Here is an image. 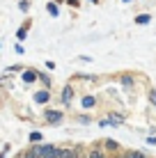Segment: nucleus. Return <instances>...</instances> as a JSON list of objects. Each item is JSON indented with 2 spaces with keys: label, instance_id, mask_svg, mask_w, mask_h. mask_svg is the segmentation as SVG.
Returning a JSON list of instances; mask_svg holds the SVG:
<instances>
[{
  "label": "nucleus",
  "instance_id": "f257e3e1",
  "mask_svg": "<svg viewBox=\"0 0 156 158\" xmlns=\"http://www.w3.org/2000/svg\"><path fill=\"white\" fill-rule=\"evenodd\" d=\"M106 122L110 128H122L126 124V112L124 110H108L106 112Z\"/></svg>",
  "mask_w": 156,
  "mask_h": 158
},
{
  "label": "nucleus",
  "instance_id": "f03ea898",
  "mask_svg": "<svg viewBox=\"0 0 156 158\" xmlns=\"http://www.w3.org/2000/svg\"><path fill=\"white\" fill-rule=\"evenodd\" d=\"M44 122L51 124V126L62 124V122H64V110H57V108H46V110H44Z\"/></svg>",
  "mask_w": 156,
  "mask_h": 158
},
{
  "label": "nucleus",
  "instance_id": "7ed1b4c3",
  "mask_svg": "<svg viewBox=\"0 0 156 158\" xmlns=\"http://www.w3.org/2000/svg\"><path fill=\"white\" fill-rule=\"evenodd\" d=\"M101 144H103V151L108 154L110 158H117V156H122V144L117 142V140H112V138H106V140H101Z\"/></svg>",
  "mask_w": 156,
  "mask_h": 158
},
{
  "label": "nucleus",
  "instance_id": "20e7f679",
  "mask_svg": "<svg viewBox=\"0 0 156 158\" xmlns=\"http://www.w3.org/2000/svg\"><path fill=\"white\" fill-rule=\"evenodd\" d=\"M74 99H76V87H74L71 83H67L62 87V94H60V101H62V106L64 108H71V103Z\"/></svg>",
  "mask_w": 156,
  "mask_h": 158
},
{
  "label": "nucleus",
  "instance_id": "39448f33",
  "mask_svg": "<svg viewBox=\"0 0 156 158\" xmlns=\"http://www.w3.org/2000/svg\"><path fill=\"white\" fill-rule=\"evenodd\" d=\"M117 83L122 85L124 92H133V89H136V76H133V73H120V76H117Z\"/></svg>",
  "mask_w": 156,
  "mask_h": 158
},
{
  "label": "nucleus",
  "instance_id": "423d86ee",
  "mask_svg": "<svg viewBox=\"0 0 156 158\" xmlns=\"http://www.w3.org/2000/svg\"><path fill=\"white\" fill-rule=\"evenodd\" d=\"M96 103H99V99H96L94 94H83V96H80V110L90 112V110L96 108Z\"/></svg>",
  "mask_w": 156,
  "mask_h": 158
},
{
  "label": "nucleus",
  "instance_id": "0eeeda50",
  "mask_svg": "<svg viewBox=\"0 0 156 158\" xmlns=\"http://www.w3.org/2000/svg\"><path fill=\"white\" fill-rule=\"evenodd\" d=\"M53 99V94H51V89H44V87H41V89H37L35 94H32V101L35 103H39V106H46L48 101Z\"/></svg>",
  "mask_w": 156,
  "mask_h": 158
},
{
  "label": "nucleus",
  "instance_id": "6e6552de",
  "mask_svg": "<svg viewBox=\"0 0 156 158\" xmlns=\"http://www.w3.org/2000/svg\"><path fill=\"white\" fill-rule=\"evenodd\" d=\"M85 158H110L108 154L103 151V144H94V147H90L87 151H85Z\"/></svg>",
  "mask_w": 156,
  "mask_h": 158
},
{
  "label": "nucleus",
  "instance_id": "1a4fd4ad",
  "mask_svg": "<svg viewBox=\"0 0 156 158\" xmlns=\"http://www.w3.org/2000/svg\"><path fill=\"white\" fill-rule=\"evenodd\" d=\"M21 80H23L25 85H32L39 80V71L37 69H23V73H21Z\"/></svg>",
  "mask_w": 156,
  "mask_h": 158
},
{
  "label": "nucleus",
  "instance_id": "9d476101",
  "mask_svg": "<svg viewBox=\"0 0 156 158\" xmlns=\"http://www.w3.org/2000/svg\"><path fill=\"white\" fill-rule=\"evenodd\" d=\"M120 158H152V156H149L147 151H142V149H124Z\"/></svg>",
  "mask_w": 156,
  "mask_h": 158
},
{
  "label": "nucleus",
  "instance_id": "9b49d317",
  "mask_svg": "<svg viewBox=\"0 0 156 158\" xmlns=\"http://www.w3.org/2000/svg\"><path fill=\"white\" fill-rule=\"evenodd\" d=\"M133 23H136V25H149V23H152V16H149L147 12H140V14H136Z\"/></svg>",
  "mask_w": 156,
  "mask_h": 158
},
{
  "label": "nucleus",
  "instance_id": "f8f14e48",
  "mask_svg": "<svg viewBox=\"0 0 156 158\" xmlns=\"http://www.w3.org/2000/svg\"><path fill=\"white\" fill-rule=\"evenodd\" d=\"M28 30H30V21H25V23L16 30V39H19V41H25V39H28Z\"/></svg>",
  "mask_w": 156,
  "mask_h": 158
},
{
  "label": "nucleus",
  "instance_id": "ddd939ff",
  "mask_svg": "<svg viewBox=\"0 0 156 158\" xmlns=\"http://www.w3.org/2000/svg\"><path fill=\"white\" fill-rule=\"evenodd\" d=\"M46 12L51 14L53 19H57V16H60V7H57L55 0H48V2H46Z\"/></svg>",
  "mask_w": 156,
  "mask_h": 158
},
{
  "label": "nucleus",
  "instance_id": "4468645a",
  "mask_svg": "<svg viewBox=\"0 0 156 158\" xmlns=\"http://www.w3.org/2000/svg\"><path fill=\"white\" fill-rule=\"evenodd\" d=\"M39 83L44 85V89H51V87H53V78L46 71H39Z\"/></svg>",
  "mask_w": 156,
  "mask_h": 158
},
{
  "label": "nucleus",
  "instance_id": "2eb2a0df",
  "mask_svg": "<svg viewBox=\"0 0 156 158\" xmlns=\"http://www.w3.org/2000/svg\"><path fill=\"white\" fill-rule=\"evenodd\" d=\"M74 122L83 124V126H90V124H92V115H90V112H83V115H76V117H74Z\"/></svg>",
  "mask_w": 156,
  "mask_h": 158
},
{
  "label": "nucleus",
  "instance_id": "dca6fc26",
  "mask_svg": "<svg viewBox=\"0 0 156 158\" xmlns=\"http://www.w3.org/2000/svg\"><path fill=\"white\" fill-rule=\"evenodd\" d=\"M28 140H30V144H41V140H44V135H41L39 131H32V133L28 135Z\"/></svg>",
  "mask_w": 156,
  "mask_h": 158
},
{
  "label": "nucleus",
  "instance_id": "f3484780",
  "mask_svg": "<svg viewBox=\"0 0 156 158\" xmlns=\"http://www.w3.org/2000/svg\"><path fill=\"white\" fill-rule=\"evenodd\" d=\"M19 158H39V156H37V147H35V144H32V147H28V149H25V151H23V154H21Z\"/></svg>",
  "mask_w": 156,
  "mask_h": 158
},
{
  "label": "nucleus",
  "instance_id": "a211bd4d",
  "mask_svg": "<svg viewBox=\"0 0 156 158\" xmlns=\"http://www.w3.org/2000/svg\"><path fill=\"white\" fill-rule=\"evenodd\" d=\"M147 99H149V103H152L154 110H156V89H154V87H149V89H147Z\"/></svg>",
  "mask_w": 156,
  "mask_h": 158
},
{
  "label": "nucleus",
  "instance_id": "6ab92c4d",
  "mask_svg": "<svg viewBox=\"0 0 156 158\" xmlns=\"http://www.w3.org/2000/svg\"><path fill=\"white\" fill-rule=\"evenodd\" d=\"M23 69H25V67H21V64H12V67H7L5 71H7V73H12V71H23Z\"/></svg>",
  "mask_w": 156,
  "mask_h": 158
},
{
  "label": "nucleus",
  "instance_id": "aec40b11",
  "mask_svg": "<svg viewBox=\"0 0 156 158\" xmlns=\"http://www.w3.org/2000/svg\"><path fill=\"white\" fill-rule=\"evenodd\" d=\"M19 9H21V12H28V9H30V2H28V0H21V2H19Z\"/></svg>",
  "mask_w": 156,
  "mask_h": 158
},
{
  "label": "nucleus",
  "instance_id": "412c9836",
  "mask_svg": "<svg viewBox=\"0 0 156 158\" xmlns=\"http://www.w3.org/2000/svg\"><path fill=\"white\" fill-rule=\"evenodd\" d=\"M145 142H147V144H156V135H147V138H145Z\"/></svg>",
  "mask_w": 156,
  "mask_h": 158
},
{
  "label": "nucleus",
  "instance_id": "4be33fe9",
  "mask_svg": "<svg viewBox=\"0 0 156 158\" xmlns=\"http://www.w3.org/2000/svg\"><path fill=\"white\" fill-rule=\"evenodd\" d=\"M46 69H48V71H55V62H53V60H48V62H46Z\"/></svg>",
  "mask_w": 156,
  "mask_h": 158
},
{
  "label": "nucleus",
  "instance_id": "5701e85b",
  "mask_svg": "<svg viewBox=\"0 0 156 158\" xmlns=\"http://www.w3.org/2000/svg\"><path fill=\"white\" fill-rule=\"evenodd\" d=\"M64 2H67L69 7H78V5H80V0H64Z\"/></svg>",
  "mask_w": 156,
  "mask_h": 158
},
{
  "label": "nucleus",
  "instance_id": "b1692460",
  "mask_svg": "<svg viewBox=\"0 0 156 158\" xmlns=\"http://www.w3.org/2000/svg\"><path fill=\"white\" fill-rule=\"evenodd\" d=\"M99 126H101V128H110V126H108V122H106V117H103V119H99Z\"/></svg>",
  "mask_w": 156,
  "mask_h": 158
},
{
  "label": "nucleus",
  "instance_id": "393cba45",
  "mask_svg": "<svg viewBox=\"0 0 156 158\" xmlns=\"http://www.w3.org/2000/svg\"><path fill=\"white\" fill-rule=\"evenodd\" d=\"M14 51L19 53V55H23V46H21V44H16V46H14Z\"/></svg>",
  "mask_w": 156,
  "mask_h": 158
},
{
  "label": "nucleus",
  "instance_id": "a878e982",
  "mask_svg": "<svg viewBox=\"0 0 156 158\" xmlns=\"http://www.w3.org/2000/svg\"><path fill=\"white\" fill-rule=\"evenodd\" d=\"M7 151H9V144H5V149H2V154H0V158H5V156H7Z\"/></svg>",
  "mask_w": 156,
  "mask_h": 158
},
{
  "label": "nucleus",
  "instance_id": "bb28decb",
  "mask_svg": "<svg viewBox=\"0 0 156 158\" xmlns=\"http://www.w3.org/2000/svg\"><path fill=\"white\" fill-rule=\"evenodd\" d=\"M87 2H92V5H101V0H87Z\"/></svg>",
  "mask_w": 156,
  "mask_h": 158
},
{
  "label": "nucleus",
  "instance_id": "cd10ccee",
  "mask_svg": "<svg viewBox=\"0 0 156 158\" xmlns=\"http://www.w3.org/2000/svg\"><path fill=\"white\" fill-rule=\"evenodd\" d=\"M122 2H124V5H131V2H133V0H122Z\"/></svg>",
  "mask_w": 156,
  "mask_h": 158
}]
</instances>
